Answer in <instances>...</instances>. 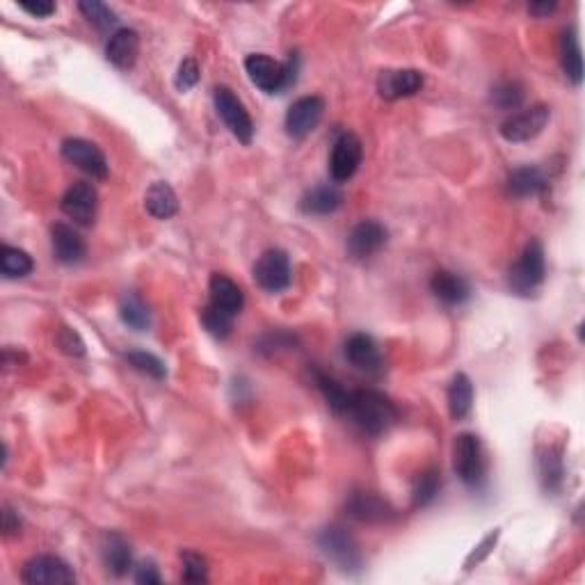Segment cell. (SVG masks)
Listing matches in <instances>:
<instances>
[{
  "instance_id": "obj_23",
  "label": "cell",
  "mask_w": 585,
  "mask_h": 585,
  "mask_svg": "<svg viewBox=\"0 0 585 585\" xmlns=\"http://www.w3.org/2000/svg\"><path fill=\"white\" fill-rule=\"evenodd\" d=\"M145 206L151 218L170 220L172 215H176V211H179V199H176V193L172 190L170 184L158 181V184H154L146 190Z\"/></svg>"
},
{
  "instance_id": "obj_36",
  "label": "cell",
  "mask_w": 585,
  "mask_h": 585,
  "mask_svg": "<svg viewBox=\"0 0 585 585\" xmlns=\"http://www.w3.org/2000/svg\"><path fill=\"white\" fill-rule=\"evenodd\" d=\"M184 580L185 583H206L208 580L206 561L199 553H184Z\"/></svg>"
},
{
  "instance_id": "obj_33",
  "label": "cell",
  "mask_w": 585,
  "mask_h": 585,
  "mask_svg": "<svg viewBox=\"0 0 585 585\" xmlns=\"http://www.w3.org/2000/svg\"><path fill=\"white\" fill-rule=\"evenodd\" d=\"M127 359H128V363L136 368V371L145 373V375H149V378L163 380L165 375H167V368H165V363L160 362L156 354L145 353V350H131V353H127Z\"/></svg>"
},
{
  "instance_id": "obj_8",
  "label": "cell",
  "mask_w": 585,
  "mask_h": 585,
  "mask_svg": "<svg viewBox=\"0 0 585 585\" xmlns=\"http://www.w3.org/2000/svg\"><path fill=\"white\" fill-rule=\"evenodd\" d=\"M62 213L80 227H92L97 218L99 193L88 181H76L62 197Z\"/></svg>"
},
{
  "instance_id": "obj_32",
  "label": "cell",
  "mask_w": 585,
  "mask_h": 585,
  "mask_svg": "<svg viewBox=\"0 0 585 585\" xmlns=\"http://www.w3.org/2000/svg\"><path fill=\"white\" fill-rule=\"evenodd\" d=\"M492 103L501 110H517L524 103V88L514 80H505L492 90Z\"/></svg>"
},
{
  "instance_id": "obj_35",
  "label": "cell",
  "mask_w": 585,
  "mask_h": 585,
  "mask_svg": "<svg viewBox=\"0 0 585 585\" xmlns=\"http://www.w3.org/2000/svg\"><path fill=\"white\" fill-rule=\"evenodd\" d=\"M202 323L208 332L213 334L215 339H227L229 332H231L233 318L231 316L222 314V311H218L215 307L206 305V309L202 311Z\"/></svg>"
},
{
  "instance_id": "obj_41",
  "label": "cell",
  "mask_w": 585,
  "mask_h": 585,
  "mask_svg": "<svg viewBox=\"0 0 585 585\" xmlns=\"http://www.w3.org/2000/svg\"><path fill=\"white\" fill-rule=\"evenodd\" d=\"M21 528V519L16 517L14 510L12 508H3V531H5V535H12V533H16Z\"/></svg>"
},
{
  "instance_id": "obj_31",
  "label": "cell",
  "mask_w": 585,
  "mask_h": 585,
  "mask_svg": "<svg viewBox=\"0 0 585 585\" xmlns=\"http://www.w3.org/2000/svg\"><path fill=\"white\" fill-rule=\"evenodd\" d=\"M439 487H441L439 471L437 469L423 471V474L416 478V485H414V508H426V505H430L437 498V494H439Z\"/></svg>"
},
{
  "instance_id": "obj_22",
  "label": "cell",
  "mask_w": 585,
  "mask_h": 585,
  "mask_svg": "<svg viewBox=\"0 0 585 585\" xmlns=\"http://www.w3.org/2000/svg\"><path fill=\"white\" fill-rule=\"evenodd\" d=\"M344 203V193L336 185H316L302 197L300 208L307 215H329Z\"/></svg>"
},
{
  "instance_id": "obj_5",
  "label": "cell",
  "mask_w": 585,
  "mask_h": 585,
  "mask_svg": "<svg viewBox=\"0 0 585 585\" xmlns=\"http://www.w3.org/2000/svg\"><path fill=\"white\" fill-rule=\"evenodd\" d=\"M318 544L325 556L336 562L344 571H357L362 567V552L354 537L344 526H327L320 531Z\"/></svg>"
},
{
  "instance_id": "obj_19",
  "label": "cell",
  "mask_w": 585,
  "mask_h": 585,
  "mask_svg": "<svg viewBox=\"0 0 585 585\" xmlns=\"http://www.w3.org/2000/svg\"><path fill=\"white\" fill-rule=\"evenodd\" d=\"M137 53H140V37L133 28H119L108 39L106 58L117 69H131L136 64Z\"/></svg>"
},
{
  "instance_id": "obj_11",
  "label": "cell",
  "mask_w": 585,
  "mask_h": 585,
  "mask_svg": "<svg viewBox=\"0 0 585 585\" xmlns=\"http://www.w3.org/2000/svg\"><path fill=\"white\" fill-rule=\"evenodd\" d=\"M363 158L362 142H359L357 136L353 133H344L339 136V140L334 142L332 146V158H329V172H332V179L336 184H345L354 176V172L359 170Z\"/></svg>"
},
{
  "instance_id": "obj_18",
  "label": "cell",
  "mask_w": 585,
  "mask_h": 585,
  "mask_svg": "<svg viewBox=\"0 0 585 585\" xmlns=\"http://www.w3.org/2000/svg\"><path fill=\"white\" fill-rule=\"evenodd\" d=\"M208 305L215 307L222 314L236 318L242 311V305H245V296H242L241 286L236 281H231L229 277L215 272L208 281Z\"/></svg>"
},
{
  "instance_id": "obj_24",
  "label": "cell",
  "mask_w": 585,
  "mask_h": 585,
  "mask_svg": "<svg viewBox=\"0 0 585 585\" xmlns=\"http://www.w3.org/2000/svg\"><path fill=\"white\" fill-rule=\"evenodd\" d=\"M544 188H547V176H544V172L540 167H531V165L517 167L508 179V193L519 199L535 197Z\"/></svg>"
},
{
  "instance_id": "obj_17",
  "label": "cell",
  "mask_w": 585,
  "mask_h": 585,
  "mask_svg": "<svg viewBox=\"0 0 585 585\" xmlns=\"http://www.w3.org/2000/svg\"><path fill=\"white\" fill-rule=\"evenodd\" d=\"M423 88V73L416 69H389L378 78V92L387 101L414 97Z\"/></svg>"
},
{
  "instance_id": "obj_20",
  "label": "cell",
  "mask_w": 585,
  "mask_h": 585,
  "mask_svg": "<svg viewBox=\"0 0 585 585\" xmlns=\"http://www.w3.org/2000/svg\"><path fill=\"white\" fill-rule=\"evenodd\" d=\"M51 245H53L55 259L64 266H73V263L82 261V257H85V241H82L76 229L64 222L53 224Z\"/></svg>"
},
{
  "instance_id": "obj_39",
  "label": "cell",
  "mask_w": 585,
  "mask_h": 585,
  "mask_svg": "<svg viewBox=\"0 0 585 585\" xmlns=\"http://www.w3.org/2000/svg\"><path fill=\"white\" fill-rule=\"evenodd\" d=\"M19 7L24 12H28L30 16H37V19H46L55 12V3H49V0H37V3H19Z\"/></svg>"
},
{
  "instance_id": "obj_16",
  "label": "cell",
  "mask_w": 585,
  "mask_h": 585,
  "mask_svg": "<svg viewBox=\"0 0 585 585\" xmlns=\"http://www.w3.org/2000/svg\"><path fill=\"white\" fill-rule=\"evenodd\" d=\"M387 238L389 231L384 229V224L375 222V220H362L359 224H354L348 236L350 257L368 259L378 254L387 245Z\"/></svg>"
},
{
  "instance_id": "obj_14",
  "label": "cell",
  "mask_w": 585,
  "mask_h": 585,
  "mask_svg": "<svg viewBox=\"0 0 585 585\" xmlns=\"http://www.w3.org/2000/svg\"><path fill=\"white\" fill-rule=\"evenodd\" d=\"M345 513L354 522L362 524H387L396 517L392 505L373 492H353L345 501Z\"/></svg>"
},
{
  "instance_id": "obj_3",
  "label": "cell",
  "mask_w": 585,
  "mask_h": 585,
  "mask_svg": "<svg viewBox=\"0 0 585 585\" xmlns=\"http://www.w3.org/2000/svg\"><path fill=\"white\" fill-rule=\"evenodd\" d=\"M547 263H544V250L537 241H531L524 247L522 257L517 259L508 272V286L517 296H531L533 290L544 281Z\"/></svg>"
},
{
  "instance_id": "obj_29",
  "label": "cell",
  "mask_w": 585,
  "mask_h": 585,
  "mask_svg": "<svg viewBox=\"0 0 585 585\" xmlns=\"http://www.w3.org/2000/svg\"><path fill=\"white\" fill-rule=\"evenodd\" d=\"M314 380H316V387L323 392L325 401H327V405L332 407L336 414H344L345 416V410H348V402H350V392L344 387V384H339L334 378H329V375H325V373L320 371H314Z\"/></svg>"
},
{
  "instance_id": "obj_37",
  "label": "cell",
  "mask_w": 585,
  "mask_h": 585,
  "mask_svg": "<svg viewBox=\"0 0 585 585\" xmlns=\"http://www.w3.org/2000/svg\"><path fill=\"white\" fill-rule=\"evenodd\" d=\"M176 90H181V92H188V90H193L194 85L199 82V64L194 58H185L184 62H181L179 71H176Z\"/></svg>"
},
{
  "instance_id": "obj_2",
  "label": "cell",
  "mask_w": 585,
  "mask_h": 585,
  "mask_svg": "<svg viewBox=\"0 0 585 585\" xmlns=\"http://www.w3.org/2000/svg\"><path fill=\"white\" fill-rule=\"evenodd\" d=\"M245 71L250 80L266 94H279L296 82L297 64L296 58H288L286 62H277L270 55L254 53L245 60Z\"/></svg>"
},
{
  "instance_id": "obj_15",
  "label": "cell",
  "mask_w": 585,
  "mask_h": 585,
  "mask_svg": "<svg viewBox=\"0 0 585 585\" xmlns=\"http://www.w3.org/2000/svg\"><path fill=\"white\" fill-rule=\"evenodd\" d=\"M344 353L345 359H348L359 373H366V375H382V354H380L378 345H375V341H373L368 334H353V336L345 341Z\"/></svg>"
},
{
  "instance_id": "obj_30",
  "label": "cell",
  "mask_w": 585,
  "mask_h": 585,
  "mask_svg": "<svg viewBox=\"0 0 585 585\" xmlns=\"http://www.w3.org/2000/svg\"><path fill=\"white\" fill-rule=\"evenodd\" d=\"M119 314H121V320H124L128 327L137 329V332H145V329H149V325H151L149 309H146L145 302H142L137 296H133V293H128V296L121 297Z\"/></svg>"
},
{
  "instance_id": "obj_28",
  "label": "cell",
  "mask_w": 585,
  "mask_h": 585,
  "mask_svg": "<svg viewBox=\"0 0 585 585\" xmlns=\"http://www.w3.org/2000/svg\"><path fill=\"white\" fill-rule=\"evenodd\" d=\"M33 268L34 263L28 252H24L19 247L3 245V250H0V270H3V275L7 279H19V277L30 275Z\"/></svg>"
},
{
  "instance_id": "obj_7",
  "label": "cell",
  "mask_w": 585,
  "mask_h": 585,
  "mask_svg": "<svg viewBox=\"0 0 585 585\" xmlns=\"http://www.w3.org/2000/svg\"><path fill=\"white\" fill-rule=\"evenodd\" d=\"M549 117H552V110L544 103H537V106H531L526 110L517 112V115L508 117L501 124V136L508 142H528L544 131V127L549 124Z\"/></svg>"
},
{
  "instance_id": "obj_13",
  "label": "cell",
  "mask_w": 585,
  "mask_h": 585,
  "mask_svg": "<svg viewBox=\"0 0 585 585\" xmlns=\"http://www.w3.org/2000/svg\"><path fill=\"white\" fill-rule=\"evenodd\" d=\"M325 112V101L320 97H302L290 103L286 112V133L296 140L309 136L320 124Z\"/></svg>"
},
{
  "instance_id": "obj_34",
  "label": "cell",
  "mask_w": 585,
  "mask_h": 585,
  "mask_svg": "<svg viewBox=\"0 0 585 585\" xmlns=\"http://www.w3.org/2000/svg\"><path fill=\"white\" fill-rule=\"evenodd\" d=\"M80 12L88 16L90 24L97 25L99 30H110L112 25L117 24V14L106 5V3H99V0H90V3H80Z\"/></svg>"
},
{
  "instance_id": "obj_38",
  "label": "cell",
  "mask_w": 585,
  "mask_h": 585,
  "mask_svg": "<svg viewBox=\"0 0 585 585\" xmlns=\"http://www.w3.org/2000/svg\"><path fill=\"white\" fill-rule=\"evenodd\" d=\"M58 344H60V348H62L67 354H76V357L85 354V344H82L80 336H78V334L73 332V329H69V327L60 329Z\"/></svg>"
},
{
  "instance_id": "obj_40",
  "label": "cell",
  "mask_w": 585,
  "mask_h": 585,
  "mask_svg": "<svg viewBox=\"0 0 585 585\" xmlns=\"http://www.w3.org/2000/svg\"><path fill=\"white\" fill-rule=\"evenodd\" d=\"M136 580L137 583H146V585H156L160 583V574L151 562H142L136 571Z\"/></svg>"
},
{
  "instance_id": "obj_12",
  "label": "cell",
  "mask_w": 585,
  "mask_h": 585,
  "mask_svg": "<svg viewBox=\"0 0 585 585\" xmlns=\"http://www.w3.org/2000/svg\"><path fill=\"white\" fill-rule=\"evenodd\" d=\"M21 579L25 583L34 585H58V583H73L76 574L71 567L58 556H34L24 565Z\"/></svg>"
},
{
  "instance_id": "obj_42",
  "label": "cell",
  "mask_w": 585,
  "mask_h": 585,
  "mask_svg": "<svg viewBox=\"0 0 585 585\" xmlns=\"http://www.w3.org/2000/svg\"><path fill=\"white\" fill-rule=\"evenodd\" d=\"M496 540H498V533H492V535L485 537V542H483V544H480V547H478V556H476V553H474V556L469 558V562H467V567H469L471 562H474V561H476V562L483 561V558L487 556L489 552H492V547H494V544H496Z\"/></svg>"
},
{
  "instance_id": "obj_26",
  "label": "cell",
  "mask_w": 585,
  "mask_h": 585,
  "mask_svg": "<svg viewBox=\"0 0 585 585\" xmlns=\"http://www.w3.org/2000/svg\"><path fill=\"white\" fill-rule=\"evenodd\" d=\"M103 561H106L108 571H112L115 576L128 574L133 562L128 542L121 535H117V533L106 535V542H103Z\"/></svg>"
},
{
  "instance_id": "obj_25",
  "label": "cell",
  "mask_w": 585,
  "mask_h": 585,
  "mask_svg": "<svg viewBox=\"0 0 585 585\" xmlns=\"http://www.w3.org/2000/svg\"><path fill=\"white\" fill-rule=\"evenodd\" d=\"M474 405V384L465 373H458L448 387V410L455 421L467 419Z\"/></svg>"
},
{
  "instance_id": "obj_1",
  "label": "cell",
  "mask_w": 585,
  "mask_h": 585,
  "mask_svg": "<svg viewBox=\"0 0 585 585\" xmlns=\"http://www.w3.org/2000/svg\"><path fill=\"white\" fill-rule=\"evenodd\" d=\"M345 416H350L366 435L378 437L396 423L398 410L384 393L373 392V389H359V392H350Z\"/></svg>"
},
{
  "instance_id": "obj_10",
  "label": "cell",
  "mask_w": 585,
  "mask_h": 585,
  "mask_svg": "<svg viewBox=\"0 0 585 585\" xmlns=\"http://www.w3.org/2000/svg\"><path fill=\"white\" fill-rule=\"evenodd\" d=\"M290 261L281 250H268L254 266V281L268 293H281L290 286Z\"/></svg>"
},
{
  "instance_id": "obj_9",
  "label": "cell",
  "mask_w": 585,
  "mask_h": 585,
  "mask_svg": "<svg viewBox=\"0 0 585 585\" xmlns=\"http://www.w3.org/2000/svg\"><path fill=\"white\" fill-rule=\"evenodd\" d=\"M62 156L92 179H108V160L94 142L82 140V137H67L62 142Z\"/></svg>"
},
{
  "instance_id": "obj_43",
  "label": "cell",
  "mask_w": 585,
  "mask_h": 585,
  "mask_svg": "<svg viewBox=\"0 0 585 585\" xmlns=\"http://www.w3.org/2000/svg\"><path fill=\"white\" fill-rule=\"evenodd\" d=\"M553 10H556V3H531V5H528V12L535 16H547L552 14Z\"/></svg>"
},
{
  "instance_id": "obj_27",
  "label": "cell",
  "mask_w": 585,
  "mask_h": 585,
  "mask_svg": "<svg viewBox=\"0 0 585 585\" xmlns=\"http://www.w3.org/2000/svg\"><path fill=\"white\" fill-rule=\"evenodd\" d=\"M561 60H562V69H565L567 78H570L574 85H580V80H583V58H580V46H579V39H576L574 30H567V33H562Z\"/></svg>"
},
{
  "instance_id": "obj_6",
  "label": "cell",
  "mask_w": 585,
  "mask_h": 585,
  "mask_svg": "<svg viewBox=\"0 0 585 585\" xmlns=\"http://www.w3.org/2000/svg\"><path fill=\"white\" fill-rule=\"evenodd\" d=\"M213 101H215V110H218V115L222 117V121L227 124L229 131H231L242 145H250L254 137V124H252V117H250V112L245 110L241 99H238L229 88H218L213 94Z\"/></svg>"
},
{
  "instance_id": "obj_4",
  "label": "cell",
  "mask_w": 585,
  "mask_h": 585,
  "mask_svg": "<svg viewBox=\"0 0 585 585\" xmlns=\"http://www.w3.org/2000/svg\"><path fill=\"white\" fill-rule=\"evenodd\" d=\"M453 469L465 485H478L485 476V455L480 439L471 432L455 437Z\"/></svg>"
},
{
  "instance_id": "obj_21",
  "label": "cell",
  "mask_w": 585,
  "mask_h": 585,
  "mask_svg": "<svg viewBox=\"0 0 585 585\" xmlns=\"http://www.w3.org/2000/svg\"><path fill=\"white\" fill-rule=\"evenodd\" d=\"M430 290L435 293L437 300H441L448 307L462 305V302L469 300L471 296V288L469 284H467V279H462V277L448 270H439L432 275Z\"/></svg>"
}]
</instances>
